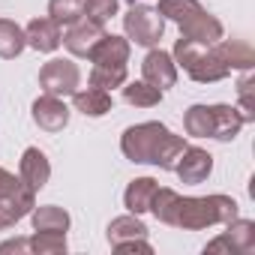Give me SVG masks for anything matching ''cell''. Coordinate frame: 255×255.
I'll return each instance as SVG.
<instances>
[{
  "label": "cell",
  "instance_id": "cell-1",
  "mask_svg": "<svg viewBox=\"0 0 255 255\" xmlns=\"http://www.w3.org/2000/svg\"><path fill=\"white\" fill-rule=\"evenodd\" d=\"M189 147L186 135H174L165 123L144 120L135 126H126L120 135V153L135 165H156L162 171H174L183 150Z\"/></svg>",
  "mask_w": 255,
  "mask_h": 255
},
{
  "label": "cell",
  "instance_id": "cell-2",
  "mask_svg": "<svg viewBox=\"0 0 255 255\" xmlns=\"http://www.w3.org/2000/svg\"><path fill=\"white\" fill-rule=\"evenodd\" d=\"M240 204L231 195H180L174 210V228L180 231H204L213 225H225L237 216Z\"/></svg>",
  "mask_w": 255,
  "mask_h": 255
},
{
  "label": "cell",
  "instance_id": "cell-3",
  "mask_svg": "<svg viewBox=\"0 0 255 255\" xmlns=\"http://www.w3.org/2000/svg\"><path fill=\"white\" fill-rule=\"evenodd\" d=\"M171 57H174L177 69H183V72H186L192 81H198V84H216V81H222V78L231 75V69H228L225 60L219 57L216 45L204 48V45H198V42L180 36V39L174 42Z\"/></svg>",
  "mask_w": 255,
  "mask_h": 255
},
{
  "label": "cell",
  "instance_id": "cell-4",
  "mask_svg": "<svg viewBox=\"0 0 255 255\" xmlns=\"http://www.w3.org/2000/svg\"><path fill=\"white\" fill-rule=\"evenodd\" d=\"M33 204H36V192L24 186L21 177L12 174L9 168H0V231H6L24 216H30Z\"/></svg>",
  "mask_w": 255,
  "mask_h": 255
},
{
  "label": "cell",
  "instance_id": "cell-5",
  "mask_svg": "<svg viewBox=\"0 0 255 255\" xmlns=\"http://www.w3.org/2000/svg\"><path fill=\"white\" fill-rule=\"evenodd\" d=\"M123 36L138 48H156L165 36V18L156 12V6L129 3L123 15Z\"/></svg>",
  "mask_w": 255,
  "mask_h": 255
},
{
  "label": "cell",
  "instance_id": "cell-6",
  "mask_svg": "<svg viewBox=\"0 0 255 255\" xmlns=\"http://www.w3.org/2000/svg\"><path fill=\"white\" fill-rule=\"evenodd\" d=\"M105 240L117 252H147V255L153 252V246L147 240V225L135 213L114 216L108 222V228H105Z\"/></svg>",
  "mask_w": 255,
  "mask_h": 255
},
{
  "label": "cell",
  "instance_id": "cell-7",
  "mask_svg": "<svg viewBox=\"0 0 255 255\" xmlns=\"http://www.w3.org/2000/svg\"><path fill=\"white\" fill-rule=\"evenodd\" d=\"M81 87V69L72 57H51L39 69V90L48 96H72Z\"/></svg>",
  "mask_w": 255,
  "mask_h": 255
},
{
  "label": "cell",
  "instance_id": "cell-8",
  "mask_svg": "<svg viewBox=\"0 0 255 255\" xmlns=\"http://www.w3.org/2000/svg\"><path fill=\"white\" fill-rule=\"evenodd\" d=\"M30 117H33V123L39 126L42 132L54 135V132H63L66 126H69L72 111H69V105H66L60 96H48V93H42V96L33 99V105H30Z\"/></svg>",
  "mask_w": 255,
  "mask_h": 255
},
{
  "label": "cell",
  "instance_id": "cell-9",
  "mask_svg": "<svg viewBox=\"0 0 255 255\" xmlns=\"http://www.w3.org/2000/svg\"><path fill=\"white\" fill-rule=\"evenodd\" d=\"M108 30H105V24H99V21H90V18H78V21H72L69 27H63V39H60V45H66V51L72 54V57H90V51L96 48V42L105 36Z\"/></svg>",
  "mask_w": 255,
  "mask_h": 255
},
{
  "label": "cell",
  "instance_id": "cell-10",
  "mask_svg": "<svg viewBox=\"0 0 255 255\" xmlns=\"http://www.w3.org/2000/svg\"><path fill=\"white\" fill-rule=\"evenodd\" d=\"M141 78L159 90H168L177 84V63L168 51H162L159 45L156 48H147L144 60H141Z\"/></svg>",
  "mask_w": 255,
  "mask_h": 255
},
{
  "label": "cell",
  "instance_id": "cell-11",
  "mask_svg": "<svg viewBox=\"0 0 255 255\" xmlns=\"http://www.w3.org/2000/svg\"><path fill=\"white\" fill-rule=\"evenodd\" d=\"M180 27V36L183 39H192V42H198V45H204V48H210V45H216L219 39H225V27H222V21L216 18V15H210L207 9H198L195 15H189L183 24H177Z\"/></svg>",
  "mask_w": 255,
  "mask_h": 255
},
{
  "label": "cell",
  "instance_id": "cell-12",
  "mask_svg": "<svg viewBox=\"0 0 255 255\" xmlns=\"http://www.w3.org/2000/svg\"><path fill=\"white\" fill-rule=\"evenodd\" d=\"M174 174H177L180 183H186V186H198V183H204V180L213 174V156H210V150L189 144V147L183 150L180 162L174 165Z\"/></svg>",
  "mask_w": 255,
  "mask_h": 255
},
{
  "label": "cell",
  "instance_id": "cell-13",
  "mask_svg": "<svg viewBox=\"0 0 255 255\" xmlns=\"http://www.w3.org/2000/svg\"><path fill=\"white\" fill-rule=\"evenodd\" d=\"M24 39H27V48L39 51V54H54L60 48V39H63V27L57 21H51L48 15H39V18H30L27 27H24Z\"/></svg>",
  "mask_w": 255,
  "mask_h": 255
},
{
  "label": "cell",
  "instance_id": "cell-14",
  "mask_svg": "<svg viewBox=\"0 0 255 255\" xmlns=\"http://www.w3.org/2000/svg\"><path fill=\"white\" fill-rule=\"evenodd\" d=\"M18 177H21V183L30 186L33 192L45 189V183L51 180V162H48L45 150L27 147V150L21 153V159H18Z\"/></svg>",
  "mask_w": 255,
  "mask_h": 255
},
{
  "label": "cell",
  "instance_id": "cell-15",
  "mask_svg": "<svg viewBox=\"0 0 255 255\" xmlns=\"http://www.w3.org/2000/svg\"><path fill=\"white\" fill-rule=\"evenodd\" d=\"M129 54H132V42L126 36H117V33H105L96 48L90 51V63L93 66H126L129 63Z\"/></svg>",
  "mask_w": 255,
  "mask_h": 255
},
{
  "label": "cell",
  "instance_id": "cell-16",
  "mask_svg": "<svg viewBox=\"0 0 255 255\" xmlns=\"http://www.w3.org/2000/svg\"><path fill=\"white\" fill-rule=\"evenodd\" d=\"M72 108H75L78 114H84V117H105V114L114 108V99H111L108 90L87 84V87H78V90L72 93Z\"/></svg>",
  "mask_w": 255,
  "mask_h": 255
},
{
  "label": "cell",
  "instance_id": "cell-17",
  "mask_svg": "<svg viewBox=\"0 0 255 255\" xmlns=\"http://www.w3.org/2000/svg\"><path fill=\"white\" fill-rule=\"evenodd\" d=\"M156 189H159V180H153V177H135V180H129L126 189H123V207H126V213H135V216L150 213V201H153Z\"/></svg>",
  "mask_w": 255,
  "mask_h": 255
},
{
  "label": "cell",
  "instance_id": "cell-18",
  "mask_svg": "<svg viewBox=\"0 0 255 255\" xmlns=\"http://www.w3.org/2000/svg\"><path fill=\"white\" fill-rule=\"evenodd\" d=\"M240 129H243L240 111L234 105H228V102H216L213 105V141L228 144V141H234L240 135Z\"/></svg>",
  "mask_w": 255,
  "mask_h": 255
},
{
  "label": "cell",
  "instance_id": "cell-19",
  "mask_svg": "<svg viewBox=\"0 0 255 255\" xmlns=\"http://www.w3.org/2000/svg\"><path fill=\"white\" fill-rule=\"evenodd\" d=\"M30 225H33V231H60V234H66L69 225H72V216L57 204H33Z\"/></svg>",
  "mask_w": 255,
  "mask_h": 255
},
{
  "label": "cell",
  "instance_id": "cell-20",
  "mask_svg": "<svg viewBox=\"0 0 255 255\" xmlns=\"http://www.w3.org/2000/svg\"><path fill=\"white\" fill-rule=\"evenodd\" d=\"M216 51H219V57L225 60V66H228L231 72H234V69L246 72V69L255 66V51H252L249 42H243V39H219V42H216Z\"/></svg>",
  "mask_w": 255,
  "mask_h": 255
},
{
  "label": "cell",
  "instance_id": "cell-21",
  "mask_svg": "<svg viewBox=\"0 0 255 255\" xmlns=\"http://www.w3.org/2000/svg\"><path fill=\"white\" fill-rule=\"evenodd\" d=\"M183 129L189 138H213V105H189L183 111Z\"/></svg>",
  "mask_w": 255,
  "mask_h": 255
},
{
  "label": "cell",
  "instance_id": "cell-22",
  "mask_svg": "<svg viewBox=\"0 0 255 255\" xmlns=\"http://www.w3.org/2000/svg\"><path fill=\"white\" fill-rule=\"evenodd\" d=\"M120 90H123V102L132 105V108H153V105H159L162 96H165V90L147 84L144 78H138V81H126Z\"/></svg>",
  "mask_w": 255,
  "mask_h": 255
},
{
  "label": "cell",
  "instance_id": "cell-23",
  "mask_svg": "<svg viewBox=\"0 0 255 255\" xmlns=\"http://www.w3.org/2000/svg\"><path fill=\"white\" fill-rule=\"evenodd\" d=\"M225 237H228L234 255H249L255 249V222L234 216L231 222H225Z\"/></svg>",
  "mask_w": 255,
  "mask_h": 255
},
{
  "label": "cell",
  "instance_id": "cell-24",
  "mask_svg": "<svg viewBox=\"0 0 255 255\" xmlns=\"http://www.w3.org/2000/svg\"><path fill=\"white\" fill-rule=\"evenodd\" d=\"M27 48L24 27L12 18H0V60H15Z\"/></svg>",
  "mask_w": 255,
  "mask_h": 255
},
{
  "label": "cell",
  "instance_id": "cell-25",
  "mask_svg": "<svg viewBox=\"0 0 255 255\" xmlns=\"http://www.w3.org/2000/svg\"><path fill=\"white\" fill-rule=\"evenodd\" d=\"M129 81V66H90V75H87V84L93 87H102V90H114V87H123Z\"/></svg>",
  "mask_w": 255,
  "mask_h": 255
},
{
  "label": "cell",
  "instance_id": "cell-26",
  "mask_svg": "<svg viewBox=\"0 0 255 255\" xmlns=\"http://www.w3.org/2000/svg\"><path fill=\"white\" fill-rule=\"evenodd\" d=\"M177 201H180V192L171 189V186H159L153 201H150V213L162 222V225H171L174 228V210H177Z\"/></svg>",
  "mask_w": 255,
  "mask_h": 255
},
{
  "label": "cell",
  "instance_id": "cell-27",
  "mask_svg": "<svg viewBox=\"0 0 255 255\" xmlns=\"http://www.w3.org/2000/svg\"><path fill=\"white\" fill-rule=\"evenodd\" d=\"M27 243H30V255H60L69 249L66 234H60V231H33L27 237Z\"/></svg>",
  "mask_w": 255,
  "mask_h": 255
},
{
  "label": "cell",
  "instance_id": "cell-28",
  "mask_svg": "<svg viewBox=\"0 0 255 255\" xmlns=\"http://www.w3.org/2000/svg\"><path fill=\"white\" fill-rule=\"evenodd\" d=\"M201 6V0H159L156 12L165 18V21H174V24H183L189 15H195Z\"/></svg>",
  "mask_w": 255,
  "mask_h": 255
},
{
  "label": "cell",
  "instance_id": "cell-29",
  "mask_svg": "<svg viewBox=\"0 0 255 255\" xmlns=\"http://www.w3.org/2000/svg\"><path fill=\"white\" fill-rule=\"evenodd\" d=\"M84 15V0H48V18L60 27H69Z\"/></svg>",
  "mask_w": 255,
  "mask_h": 255
},
{
  "label": "cell",
  "instance_id": "cell-30",
  "mask_svg": "<svg viewBox=\"0 0 255 255\" xmlns=\"http://www.w3.org/2000/svg\"><path fill=\"white\" fill-rule=\"evenodd\" d=\"M117 9H120V0H84V18L99 21V24L111 21Z\"/></svg>",
  "mask_w": 255,
  "mask_h": 255
},
{
  "label": "cell",
  "instance_id": "cell-31",
  "mask_svg": "<svg viewBox=\"0 0 255 255\" xmlns=\"http://www.w3.org/2000/svg\"><path fill=\"white\" fill-rule=\"evenodd\" d=\"M6 252H30L27 237H12V240H3V243H0V255H6Z\"/></svg>",
  "mask_w": 255,
  "mask_h": 255
},
{
  "label": "cell",
  "instance_id": "cell-32",
  "mask_svg": "<svg viewBox=\"0 0 255 255\" xmlns=\"http://www.w3.org/2000/svg\"><path fill=\"white\" fill-rule=\"evenodd\" d=\"M204 252H228V255H231V243H228L225 234H219L216 240H210V243L204 246Z\"/></svg>",
  "mask_w": 255,
  "mask_h": 255
}]
</instances>
